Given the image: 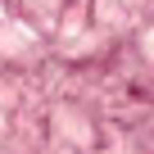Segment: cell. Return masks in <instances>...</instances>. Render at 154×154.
Returning a JSON list of instances; mask_svg holds the SVG:
<instances>
[{
	"label": "cell",
	"mask_w": 154,
	"mask_h": 154,
	"mask_svg": "<svg viewBox=\"0 0 154 154\" xmlns=\"http://www.w3.org/2000/svg\"><path fill=\"white\" fill-rule=\"evenodd\" d=\"M140 45H145V54H154V32H145V41H140Z\"/></svg>",
	"instance_id": "obj_1"
}]
</instances>
